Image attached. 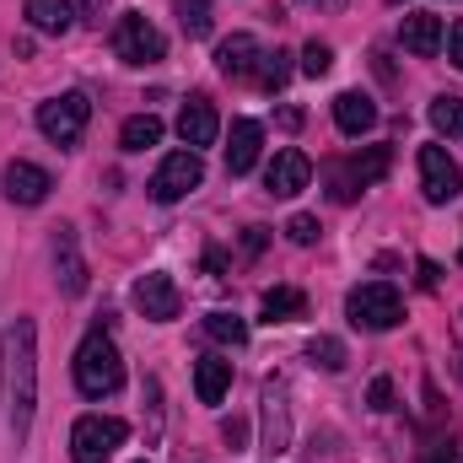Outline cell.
Returning <instances> with one entry per match:
<instances>
[{
  "label": "cell",
  "instance_id": "cell-1",
  "mask_svg": "<svg viewBox=\"0 0 463 463\" xmlns=\"http://www.w3.org/2000/svg\"><path fill=\"white\" fill-rule=\"evenodd\" d=\"M5 377H11V437L22 442L33 431V410H38V329H33V318H16L5 335Z\"/></svg>",
  "mask_w": 463,
  "mask_h": 463
},
{
  "label": "cell",
  "instance_id": "cell-2",
  "mask_svg": "<svg viewBox=\"0 0 463 463\" xmlns=\"http://www.w3.org/2000/svg\"><path fill=\"white\" fill-rule=\"evenodd\" d=\"M118 383H124L118 345L103 329H92V335L81 340V350H76V388H81L87 399H109V393H118Z\"/></svg>",
  "mask_w": 463,
  "mask_h": 463
},
{
  "label": "cell",
  "instance_id": "cell-3",
  "mask_svg": "<svg viewBox=\"0 0 463 463\" xmlns=\"http://www.w3.org/2000/svg\"><path fill=\"white\" fill-rule=\"evenodd\" d=\"M345 313H350L355 329H372V335L404 324V302H399V291H393L388 280H366V286H355V291L345 297Z\"/></svg>",
  "mask_w": 463,
  "mask_h": 463
},
{
  "label": "cell",
  "instance_id": "cell-4",
  "mask_svg": "<svg viewBox=\"0 0 463 463\" xmlns=\"http://www.w3.org/2000/svg\"><path fill=\"white\" fill-rule=\"evenodd\" d=\"M124 437H129V426L114 420V415H81L71 426V458L76 463H109L124 448Z\"/></svg>",
  "mask_w": 463,
  "mask_h": 463
},
{
  "label": "cell",
  "instance_id": "cell-5",
  "mask_svg": "<svg viewBox=\"0 0 463 463\" xmlns=\"http://www.w3.org/2000/svg\"><path fill=\"white\" fill-rule=\"evenodd\" d=\"M114 54L124 65H156L167 54V43H162V33L151 27L146 11H124L118 27H114Z\"/></svg>",
  "mask_w": 463,
  "mask_h": 463
},
{
  "label": "cell",
  "instance_id": "cell-6",
  "mask_svg": "<svg viewBox=\"0 0 463 463\" xmlns=\"http://www.w3.org/2000/svg\"><path fill=\"white\" fill-rule=\"evenodd\" d=\"M87 118H92V103H87L81 92H60V98L38 103V129H43L54 146H76L81 129H87Z\"/></svg>",
  "mask_w": 463,
  "mask_h": 463
},
{
  "label": "cell",
  "instance_id": "cell-7",
  "mask_svg": "<svg viewBox=\"0 0 463 463\" xmlns=\"http://www.w3.org/2000/svg\"><path fill=\"white\" fill-rule=\"evenodd\" d=\"M200 184H205V162H200V151H173V156L156 167V178H151V200L173 205V200L194 194Z\"/></svg>",
  "mask_w": 463,
  "mask_h": 463
},
{
  "label": "cell",
  "instance_id": "cell-8",
  "mask_svg": "<svg viewBox=\"0 0 463 463\" xmlns=\"http://www.w3.org/2000/svg\"><path fill=\"white\" fill-rule=\"evenodd\" d=\"M388 162H393V156H388V146H372L366 156L335 162V167H329V194H335L340 205H345V200H355V194H361L366 184H377V178L388 173Z\"/></svg>",
  "mask_w": 463,
  "mask_h": 463
},
{
  "label": "cell",
  "instance_id": "cell-9",
  "mask_svg": "<svg viewBox=\"0 0 463 463\" xmlns=\"http://www.w3.org/2000/svg\"><path fill=\"white\" fill-rule=\"evenodd\" d=\"M420 189H426L431 205H448V200H458L463 194L458 162H453L442 146H420Z\"/></svg>",
  "mask_w": 463,
  "mask_h": 463
},
{
  "label": "cell",
  "instance_id": "cell-10",
  "mask_svg": "<svg viewBox=\"0 0 463 463\" xmlns=\"http://www.w3.org/2000/svg\"><path fill=\"white\" fill-rule=\"evenodd\" d=\"M307 184H313V162H307V151H297V146L275 151V162H269V173H264V189H269L275 200H297Z\"/></svg>",
  "mask_w": 463,
  "mask_h": 463
},
{
  "label": "cell",
  "instance_id": "cell-11",
  "mask_svg": "<svg viewBox=\"0 0 463 463\" xmlns=\"http://www.w3.org/2000/svg\"><path fill=\"white\" fill-rule=\"evenodd\" d=\"M259 404H264V453H286V448H291V404H286V383H280V377H264Z\"/></svg>",
  "mask_w": 463,
  "mask_h": 463
},
{
  "label": "cell",
  "instance_id": "cell-12",
  "mask_svg": "<svg viewBox=\"0 0 463 463\" xmlns=\"http://www.w3.org/2000/svg\"><path fill=\"white\" fill-rule=\"evenodd\" d=\"M135 307H140V318H151V324H167V318H178L184 313V297H178V286L167 280V275H140L135 280Z\"/></svg>",
  "mask_w": 463,
  "mask_h": 463
},
{
  "label": "cell",
  "instance_id": "cell-13",
  "mask_svg": "<svg viewBox=\"0 0 463 463\" xmlns=\"http://www.w3.org/2000/svg\"><path fill=\"white\" fill-rule=\"evenodd\" d=\"M0 189H5V200H11V205H43V200H49V189H54V178H49L38 162H5Z\"/></svg>",
  "mask_w": 463,
  "mask_h": 463
},
{
  "label": "cell",
  "instance_id": "cell-14",
  "mask_svg": "<svg viewBox=\"0 0 463 463\" xmlns=\"http://www.w3.org/2000/svg\"><path fill=\"white\" fill-rule=\"evenodd\" d=\"M259 60H264V43L253 33H232V38H222V49H216V71L232 76V81H253Z\"/></svg>",
  "mask_w": 463,
  "mask_h": 463
},
{
  "label": "cell",
  "instance_id": "cell-15",
  "mask_svg": "<svg viewBox=\"0 0 463 463\" xmlns=\"http://www.w3.org/2000/svg\"><path fill=\"white\" fill-rule=\"evenodd\" d=\"M54 280H60L65 297H81L87 291V259H81L71 227H54Z\"/></svg>",
  "mask_w": 463,
  "mask_h": 463
},
{
  "label": "cell",
  "instance_id": "cell-16",
  "mask_svg": "<svg viewBox=\"0 0 463 463\" xmlns=\"http://www.w3.org/2000/svg\"><path fill=\"white\" fill-rule=\"evenodd\" d=\"M178 135H184L189 151H200V146H211V140L222 135V118L211 109V98H189V103L178 109Z\"/></svg>",
  "mask_w": 463,
  "mask_h": 463
},
{
  "label": "cell",
  "instance_id": "cell-17",
  "mask_svg": "<svg viewBox=\"0 0 463 463\" xmlns=\"http://www.w3.org/2000/svg\"><path fill=\"white\" fill-rule=\"evenodd\" d=\"M399 43H404L410 54L431 60V54L442 49V16H437V11H410L404 27H399Z\"/></svg>",
  "mask_w": 463,
  "mask_h": 463
},
{
  "label": "cell",
  "instance_id": "cell-18",
  "mask_svg": "<svg viewBox=\"0 0 463 463\" xmlns=\"http://www.w3.org/2000/svg\"><path fill=\"white\" fill-rule=\"evenodd\" d=\"M259 146H264V129H259L253 118H237V124H232V146H227V173L232 178H242V173L259 162Z\"/></svg>",
  "mask_w": 463,
  "mask_h": 463
},
{
  "label": "cell",
  "instance_id": "cell-19",
  "mask_svg": "<svg viewBox=\"0 0 463 463\" xmlns=\"http://www.w3.org/2000/svg\"><path fill=\"white\" fill-rule=\"evenodd\" d=\"M227 388H232V361L200 355V361H194V393H200V404H222Z\"/></svg>",
  "mask_w": 463,
  "mask_h": 463
},
{
  "label": "cell",
  "instance_id": "cell-20",
  "mask_svg": "<svg viewBox=\"0 0 463 463\" xmlns=\"http://www.w3.org/2000/svg\"><path fill=\"white\" fill-rule=\"evenodd\" d=\"M335 124H340L345 135H366V129L377 124V103H372L366 92H340V98H335Z\"/></svg>",
  "mask_w": 463,
  "mask_h": 463
},
{
  "label": "cell",
  "instance_id": "cell-21",
  "mask_svg": "<svg viewBox=\"0 0 463 463\" xmlns=\"http://www.w3.org/2000/svg\"><path fill=\"white\" fill-rule=\"evenodd\" d=\"M22 11H27V22H33L38 33H54V38L71 33V22H76V5H71V0H27Z\"/></svg>",
  "mask_w": 463,
  "mask_h": 463
},
{
  "label": "cell",
  "instance_id": "cell-22",
  "mask_svg": "<svg viewBox=\"0 0 463 463\" xmlns=\"http://www.w3.org/2000/svg\"><path fill=\"white\" fill-rule=\"evenodd\" d=\"M297 318H307V297L297 286L264 291V324H297Z\"/></svg>",
  "mask_w": 463,
  "mask_h": 463
},
{
  "label": "cell",
  "instance_id": "cell-23",
  "mask_svg": "<svg viewBox=\"0 0 463 463\" xmlns=\"http://www.w3.org/2000/svg\"><path fill=\"white\" fill-rule=\"evenodd\" d=\"M118 140H124V151H151V146L162 140V118H156V114H135V118H124Z\"/></svg>",
  "mask_w": 463,
  "mask_h": 463
},
{
  "label": "cell",
  "instance_id": "cell-24",
  "mask_svg": "<svg viewBox=\"0 0 463 463\" xmlns=\"http://www.w3.org/2000/svg\"><path fill=\"white\" fill-rule=\"evenodd\" d=\"M431 124L448 135V140H463V98H453V92H442V98H431Z\"/></svg>",
  "mask_w": 463,
  "mask_h": 463
},
{
  "label": "cell",
  "instance_id": "cell-25",
  "mask_svg": "<svg viewBox=\"0 0 463 463\" xmlns=\"http://www.w3.org/2000/svg\"><path fill=\"white\" fill-rule=\"evenodd\" d=\"M253 81H259L264 92H280V87L291 81V54H286V49L264 54V60H259V71H253Z\"/></svg>",
  "mask_w": 463,
  "mask_h": 463
},
{
  "label": "cell",
  "instance_id": "cell-26",
  "mask_svg": "<svg viewBox=\"0 0 463 463\" xmlns=\"http://www.w3.org/2000/svg\"><path fill=\"white\" fill-rule=\"evenodd\" d=\"M205 335L211 340H222V345H248V324L237 318V313H205Z\"/></svg>",
  "mask_w": 463,
  "mask_h": 463
},
{
  "label": "cell",
  "instance_id": "cell-27",
  "mask_svg": "<svg viewBox=\"0 0 463 463\" xmlns=\"http://www.w3.org/2000/svg\"><path fill=\"white\" fill-rule=\"evenodd\" d=\"M173 11H178V22H184L189 38H205L211 33V0H173Z\"/></svg>",
  "mask_w": 463,
  "mask_h": 463
},
{
  "label": "cell",
  "instance_id": "cell-28",
  "mask_svg": "<svg viewBox=\"0 0 463 463\" xmlns=\"http://www.w3.org/2000/svg\"><path fill=\"white\" fill-rule=\"evenodd\" d=\"M307 355H313V366H324V372H340V366H345V345H340L335 335H318V340L307 345Z\"/></svg>",
  "mask_w": 463,
  "mask_h": 463
},
{
  "label": "cell",
  "instance_id": "cell-29",
  "mask_svg": "<svg viewBox=\"0 0 463 463\" xmlns=\"http://www.w3.org/2000/svg\"><path fill=\"white\" fill-rule=\"evenodd\" d=\"M302 71H307V76H313V81H318V76H329V71H335V49H329V43H318V38H313V43H307V49H302Z\"/></svg>",
  "mask_w": 463,
  "mask_h": 463
},
{
  "label": "cell",
  "instance_id": "cell-30",
  "mask_svg": "<svg viewBox=\"0 0 463 463\" xmlns=\"http://www.w3.org/2000/svg\"><path fill=\"white\" fill-rule=\"evenodd\" d=\"M286 237L307 248V242H318V222H313V216H291V222H286Z\"/></svg>",
  "mask_w": 463,
  "mask_h": 463
},
{
  "label": "cell",
  "instance_id": "cell-31",
  "mask_svg": "<svg viewBox=\"0 0 463 463\" xmlns=\"http://www.w3.org/2000/svg\"><path fill=\"white\" fill-rule=\"evenodd\" d=\"M366 399H372V410H393V383H388V377H377V383L366 388Z\"/></svg>",
  "mask_w": 463,
  "mask_h": 463
},
{
  "label": "cell",
  "instance_id": "cell-32",
  "mask_svg": "<svg viewBox=\"0 0 463 463\" xmlns=\"http://www.w3.org/2000/svg\"><path fill=\"white\" fill-rule=\"evenodd\" d=\"M103 5H109V0H81V16H87L92 27H103Z\"/></svg>",
  "mask_w": 463,
  "mask_h": 463
},
{
  "label": "cell",
  "instance_id": "cell-33",
  "mask_svg": "<svg viewBox=\"0 0 463 463\" xmlns=\"http://www.w3.org/2000/svg\"><path fill=\"white\" fill-rule=\"evenodd\" d=\"M426 463H458V448H448V442H437V448L426 453Z\"/></svg>",
  "mask_w": 463,
  "mask_h": 463
},
{
  "label": "cell",
  "instance_id": "cell-34",
  "mask_svg": "<svg viewBox=\"0 0 463 463\" xmlns=\"http://www.w3.org/2000/svg\"><path fill=\"white\" fill-rule=\"evenodd\" d=\"M222 437H227L232 448H242V437H248V426H242V420H227V426H222Z\"/></svg>",
  "mask_w": 463,
  "mask_h": 463
},
{
  "label": "cell",
  "instance_id": "cell-35",
  "mask_svg": "<svg viewBox=\"0 0 463 463\" xmlns=\"http://www.w3.org/2000/svg\"><path fill=\"white\" fill-rule=\"evenodd\" d=\"M437 275H442V269H437L431 259H420V286H426V291H437Z\"/></svg>",
  "mask_w": 463,
  "mask_h": 463
},
{
  "label": "cell",
  "instance_id": "cell-36",
  "mask_svg": "<svg viewBox=\"0 0 463 463\" xmlns=\"http://www.w3.org/2000/svg\"><path fill=\"white\" fill-rule=\"evenodd\" d=\"M242 248H248V253H259V248H264V227H248V237H242Z\"/></svg>",
  "mask_w": 463,
  "mask_h": 463
},
{
  "label": "cell",
  "instance_id": "cell-37",
  "mask_svg": "<svg viewBox=\"0 0 463 463\" xmlns=\"http://www.w3.org/2000/svg\"><path fill=\"white\" fill-rule=\"evenodd\" d=\"M453 65H458V71H463V22H458V27H453Z\"/></svg>",
  "mask_w": 463,
  "mask_h": 463
},
{
  "label": "cell",
  "instance_id": "cell-38",
  "mask_svg": "<svg viewBox=\"0 0 463 463\" xmlns=\"http://www.w3.org/2000/svg\"><path fill=\"white\" fill-rule=\"evenodd\" d=\"M302 5H313V11H340L345 0H302Z\"/></svg>",
  "mask_w": 463,
  "mask_h": 463
},
{
  "label": "cell",
  "instance_id": "cell-39",
  "mask_svg": "<svg viewBox=\"0 0 463 463\" xmlns=\"http://www.w3.org/2000/svg\"><path fill=\"white\" fill-rule=\"evenodd\" d=\"M135 463H146V458H135Z\"/></svg>",
  "mask_w": 463,
  "mask_h": 463
}]
</instances>
